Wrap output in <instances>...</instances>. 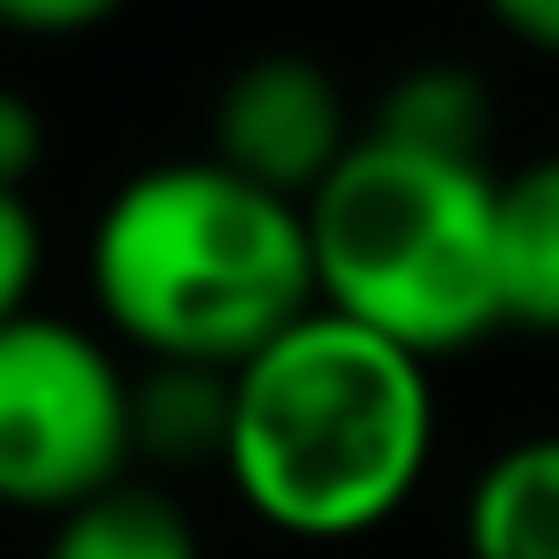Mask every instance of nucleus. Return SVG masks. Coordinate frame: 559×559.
I'll use <instances>...</instances> for the list:
<instances>
[{
	"mask_svg": "<svg viewBox=\"0 0 559 559\" xmlns=\"http://www.w3.org/2000/svg\"><path fill=\"white\" fill-rule=\"evenodd\" d=\"M437 452L429 360L314 307L253 360L230 368V444L223 467L238 498L299 536L345 544L383 528Z\"/></svg>",
	"mask_w": 559,
	"mask_h": 559,
	"instance_id": "nucleus-1",
	"label": "nucleus"
},
{
	"mask_svg": "<svg viewBox=\"0 0 559 559\" xmlns=\"http://www.w3.org/2000/svg\"><path fill=\"white\" fill-rule=\"evenodd\" d=\"M100 322L146 360L238 368L314 314L307 207L215 154L123 177L85 238Z\"/></svg>",
	"mask_w": 559,
	"mask_h": 559,
	"instance_id": "nucleus-2",
	"label": "nucleus"
},
{
	"mask_svg": "<svg viewBox=\"0 0 559 559\" xmlns=\"http://www.w3.org/2000/svg\"><path fill=\"white\" fill-rule=\"evenodd\" d=\"M498 177L490 162L368 139L307 200L314 299L421 360L467 353L498 322Z\"/></svg>",
	"mask_w": 559,
	"mask_h": 559,
	"instance_id": "nucleus-3",
	"label": "nucleus"
},
{
	"mask_svg": "<svg viewBox=\"0 0 559 559\" xmlns=\"http://www.w3.org/2000/svg\"><path fill=\"white\" fill-rule=\"evenodd\" d=\"M139 467L131 368L70 314L0 322V506L70 513Z\"/></svg>",
	"mask_w": 559,
	"mask_h": 559,
	"instance_id": "nucleus-4",
	"label": "nucleus"
},
{
	"mask_svg": "<svg viewBox=\"0 0 559 559\" xmlns=\"http://www.w3.org/2000/svg\"><path fill=\"white\" fill-rule=\"evenodd\" d=\"M360 116L345 100V85L299 55V47H269L253 55L246 70L223 78L215 93V131H207V154L284 200H314L330 185V169L360 146Z\"/></svg>",
	"mask_w": 559,
	"mask_h": 559,
	"instance_id": "nucleus-5",
	"label": "nucleus"
},
{
	"mask_svg": "<svg viewBox=\"0 0 559 559\" xmlns=\"http://www.w3.org/2000/svg\"><path fill=\"white\" fill-rule=\"evenodd\" d=\"M498 322L559 337V154L498 177Z\"/></svg>",
	"mask_w": 559,
	"mask_h": 559,
	"instance_id": "nucleus-6",
	"label": "nucleus"
},
{
	"mask_svg": "<svg viewBox=\"0 0 559 559\" xmlns=\"http://www.w3.org/2000/svg\"><path fill=\"white\" fill-rule=\"evenodd\" d=\"M467 559H559V429L506 444L460 513Z\"/></svg>",
	"mask_w": 559,
	"mask_h": 559,
	"instance_id": "nucleus-7",
	"label": "nucleus"
},
{
	"mask_svg": "<svg viewBox=\"0 0 559 559\" xmlns=\"http://www.w3.org/2000/svg\"><path fill=\"white\" fill-rule=\"evenodd\" d=\"M47 559H200V528L169 490L123 475L100 498L55 513Z\"/></svg>",
	"mask_w": 559,
	"mask_h": 559,
	"instance_id": "nucleus-8",
	"label": "nucleus"
},
{
	"mask_svg": "<svg viewBox=\"0 0 559 559\" xmlns=\"http://www.w3.org/2000/svg\"><path fill=\"white\" fill-rule=\"evenodd\" d=\"M368 139L483 162V146H490V85L475 70H460V62H421V70L383 85V100L368 108Z\"/></svg>",
	"mask_w": 559,
	"mask_h": 559,
	"instance_id": "nucleus-9",
	"label": "nucleus"
},
{
	"mask_svg": "<svg viewBox=\"0 0 559 559\" xmlns=\"http://www.w3.org/2000/svg\"><path fill=\"white\" fill-rule=\"evenodd\" d=\"M131 437H139V460H223V444H230V368L146 360L131 376Z\"/></svg>",
	"mask_w": 559,
	"mask_h": 559,
	"instance_id": "nucleus-10",
	"label": "nucleus"
},
{
	"mask_svg": "<svg viewBox=\"0 0 559 559\" xmlns=\"http://www.w3.org/2000/svg\"><path fill=\"white\" fill-rule=\"evenodd\" d=\"M39 269H47V238H39L32 192H0V322L32 314Z\"/></svg>",
	"mask_w": 559,
	"mask_h": 559,
	"instance_id": "nucleus-11",
	"label": "nucleus"
},
{
	"mask_svg": "<svg viewBox=\"0 0 559 559\" xmlns=\"http://www.w3.org/2000/svg\"><path fill=\"white\" fill-rule=\"evenodd\" d=\"M131 0H0V32L16 39H85L100 24H116Z\"/></svg>",
	"mask_w": 559,
	"mask_h": 559,
	"instance_id": "nucleus-12",
	"label": "nucleus"
},
{
	"mask_svg": "<svg viewBox=\"0 0 559 559\" xmlns=\"http://www.w3.org/2000/svg\"><path fill=\"white\" fill-rule=\"evenodd\" d=\"M39 169H47V116L32 93L0 85V192H32Z\"/></svg>",
	"mask_w": 559,
	"mask_h": 559,
	"instance_id": "nucleus-13",
	"label": "nucleus"
},
{
	"mask_svg": "<svg viewBox=\"0 0 559 559\" xmlns=\"http://www.w3.org/2000/svg\"><path fill=\"white\" fill-rule=\"evenodd\" d=\"M483 9H490V24H498L513 47L559 62V0H483Z\"/></svg>",
	"mask_w": 559,
	"mask_h": 559,
	"instance_id": "nucleus-14",
	"label": "nucleus"
}]
</instances>
